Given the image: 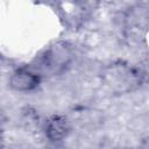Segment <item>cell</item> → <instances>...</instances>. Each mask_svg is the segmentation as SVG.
<instances>
[{"mask_svg": "<svg viewBox=\"0 0 149 149\" xmlns=\"http://www.w3.org/2000/svg\"><path fill=\"white\" fill-rule=\"evenodd\" d=\"M8 83L16 92H30L40 85L41 74L28 66H21L12 72Z\"/></svg>", "mask_w": 149, "mask_h": 149, "instance_id": "cell-1", "label": "cell"}, {"mask_svg": "<svg viewBox=\"0 0 149 149\" xmlns=\"http://www.w3.org/2000/svg\"><path fill=\"white\" fill-rule=\"evenodd\" d=\"M44 132L50 142H62L70 132L69 121L63 115H52L47 120Z\"/></svg>", "mask_w": 149, "mask_h": 149, "instance_id": "cell-2", "label": "cell"}, {"mask_svg": "<svg viewBox=\"0 0 149 149\" xmlns=\"http://www.w3.org/2000/svg\"><path fill=\"white\" fill-rule=\"evenodd\" d=\"M5 121H6V119H5V116H3V114L0 112V132L2 130V128H3V125H5Z\"/></svg>", "mask_w": 149, "mask_h": 149, "instance_id": "cell-3", "label": "cell"}, {"mask_svg": "<svg viewBox=\"0 0 149 149\" xmlns=\"http://www.w3.org/2000/svg\"><path fill=\"white\" fill-rule=\"evenodd\" d=\"M120 149H137V148H133V147H125V148H120Z\"/></svg>", "mask_w": 149, "mask_h": 149, "instance_id": "cell-4", "label": "cell"}, {"mask_svg": "<svg viewBox=\"0 0 149 149\" xmlns=\"http://www.w3.org/2000/svg\"><path fill=\"white\" fill-rule=\"evenodd\" d=\"M0 149H2V148H1V147H0Z\"/></svg>", "mask_w": 149, "mask_h": 149, "instance_id": "cell-5", "label": "cell"}]
</instances>
